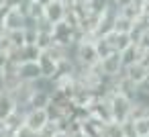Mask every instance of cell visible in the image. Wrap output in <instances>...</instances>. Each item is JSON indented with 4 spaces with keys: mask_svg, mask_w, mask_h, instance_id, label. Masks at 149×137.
Returning a JSON list of instances; mask_svg holds the SVG:
<instances>
[{
    "mask_svg": "<svg viewBox=\"0 0 149 137\" xmlns=\"http://www.w3.org/2000/svg\"><path fill=\"white\" fill-rule=\"evenodd\" d=\"M108 100H110L112 121H114V123H125V121L129 119V115H131V104H133V100H131L129 96H125V94H118V92L110 94Z\"/></svg>",
    "mask_w": 149,
    "mask_h": 137,
    "instance_id": "obj_1",
    "label": "cell"
},
{
    "mask_svg": "<svg viewBox=\"0 0 149 137\" xmlns=\"http://www.w3.org/2000/svg\"><path fill=\"white\" fill-rule=\"evenodd\" d=\"M68 10H70V4L65 2V0H53V2H49V4L43 8V19H45L49 25H55V23L65 21Z\"/></svg>",
    "mask_w": 149,
    "mask_h": 137,
    "instance_id": "obj_2",
    "label": "cell"
},
{
    "mask_svg": "<svg viewBox=\"0 0 149 137\" xmlns=\"http://www.w3.org/2000/svg\"><path fill=\"white\" fill-rule=\"evenodd\" d=\"M98 68H100L102 76H106V78H116V76H120V74H123V59H120V53H118V51L108 53L106 57H102V59L98 62Z\"/></svg>",
    "mask_w": 149,
    "mask_h": 137,
    "instance_id": "obj_3",
    "label": "cell"
},
{
    "mask_svg": "<svg viewBox=\"0 0 149 137\" xmlns=\"http://www.w3.org/2000/svg\"><path fill=\"white\" fill-rule=\"evenodd\" d=\"M88 113L96 119H100L102 123H110L112 121V113H110V100L106 96H94L92 102L86 106Z\"/></svg>",
    "mask_w": 149,
    "mask_h": 137,
    "instance_id": "obj_4",
    "label": "cell"
},
{
    "mask_svg": "<svg viewBox=\"0 0 149 137\" xmlns=\"http://www.w3.org/2000/svg\"><path fill=\"white\" fill-rule=\"evenodd\" d=\"M2 23H4V31H6V33H8V31H23V29L29 25L27 17H25L19 8H8V10L2 15Z\"/></svg>",
    "mask_w": 149,
    "mask_h": 137,
    "instance_id": "obj_5",
    "label": "cell"
},
{
    "mask_svg": "<svg viewBox=\"0 0 149 137\" xmlns=\"http://www.w3.org/2000/svg\"><path fill=\"white\" fill-rule=\"evenodd\" d=\"M47 113H45V108H29L27 110V115H25V125L29 127V129H33L35 133H39L45 125H47Z\"/></svg>",
    "mask_w": 149,
    "mask_h": 137,
    "instance_id": "obj_6",
    "label": "cell"
},
{
    "mask_svg": "<svg viewBox=\"0 0 149 137\" xmlns=\"http://www.w3.org/2000/svg\"><path fill=\"white\" fill-rule=\"evenodd\" d=\"M39 78H41V70H39L37 62H23V64H19V80L21 82L33 84Z\"/></svg>",
    "mask_w": 149,
    "mask_h": 137,
    "instance_id": "obj_7",
    "label": "cell"
},
{
    "mask_svg": "<svg viewBox=\"0 0 149 137\" xmlns=\"http://www.w3.org/2000/svg\"><path fill=\"white\" fill-rule=\"evenodd\" d=\"M33 84H27V82H19L13 90H8V94L13 96V100H15V104L17 106H27L29 104V98H31V94H33Z\"/></svg>",
    "mask_w": 149,
    "mask_h": 137,
    "instance_id": "obj_8",
    "label": "cell"
},
{
    "mask_svg": "<svg viewBox=\"0 0 149 137\" xmlns=\"http://www.w3.org/2000/svg\"><path fill=\"white\" fill-rule=\"evenodd\" d=\"M37 64H39V70H41V76L43 78H49V80H53L55 76H57V70H59V64L47 53V51H41V55H39V59H37Z\"/></svg>",
    "mask_w": 149,
    "mask_h": 137,
    "instance_id": "obj_9",
    "label": "cell"
},
{
    "mask_svg": "<svg viewBox=\"0 0 149 137\" xmlns=\"http://www.w3.org/2000/svg\"><path fill=\"white\" fill-rule=\"evenodd\" d=\"M102 37H106L110 49H112V51H118V53L125 51V49L133 43V39H131L129 33H116V31H110L108 35H102Z\"/></svg>",
    "mask_w": 149,
    "mask_h": 137,
    "instance_id": "obj_10",
    "label": "cell"
},
{
    "mask_svg": "<svg viewBox=\"0 0 149 137\" xmlns=\"http://www.w3.org/2000/svg\"><path fill=\"white\" fill-rule=\"evenodd\" d=\"M27 106H17L6 119H4V129H6V133H15L23 123H25V115H27Z\"/></svg>",
    "mask_w": 149,
    "mask_h": 137,
    "instance_id": "obj_11",
    "label": "cell"
},
{
    "mask_svg": "<svg viewBox=\"0 0 149 137\" xmlns=\"http://www.w3.org/2000/svg\"><path fill=\"white\" fill-rule=\"evenodd\" d=\"M147 74H149V70H147L143 64H139V62H137V64H133V66H127V68L123 70V76H125V78H129L133 84H139Z\"/></svg>",
    "mask_w": 149,
    "mask_h": 137,
    "instance_id": "obj_12",
    "label": "cell"
},
{
    "mask_svg": "<svg viewBox=\"0 0 149 137\" xmlns=\"http://www.w3.org/2000/svg\"><path fill=\"white\" fill-rule=\"evenodd\" d=\"M102 127H104V123H102L100 119L92 117V115H88V117L82 121V131H84L86 135H90V137H100V135H102Z\"/></svg>",
    "mask_w": 149,
    "mask_h": 137,
    "instance_id": "obj_13",
    "label": "cell"
},
{
    "mask_svg": "<svg viewBox=\"0 0 149 137\" xmlns=\"http://www.w3.org/2000/svg\"><path fill=\"white\" fill-rule=\"evenodd\" d=\"M49 102H51V92H45V90H33L27 108H47Z\"/></svg>",
    "mask_w": 149,
    "mask_h": 137,
    "instance_id": "obj_14",
    "label": "cell"
},
{
    "mask_svg": "<svg viewBox=\"0 0 149 137\" xmlns=\"http://www.w3.org/2000/svg\"><path fill=\"white\" fill-rule=\"evenodd\" d=\"M139 57H141V49L135 45V43H131L125 51H120V59H123V70L127 68V66H133V64H137L139 62Z\"/></svg>",
    "mask_w": 149,
    "mask_h": 137,
    "instance_id": "obj_15",
    "label": "cell"
},
{
    "mask_svg": "<svg viewBox=\"0 0 149 137\" xmlns=\"http://www.w3.org/2000/svg\"><path fill=\"white\" fill-rule=\"evenodd\" d=\"M17 108V104H15V100H13V96L8 94V92H0V121H4L13 110Z\"/></svg>",
    "mask_w": 149,
    "mask_h": 137,
    "instance_id": "obj_16",
    "label": "cell"
},
{
    "mask_svg": "<svg viewBox=\"0 0 149 137\" xmlns=\"http://www.w3.org/2000/svg\"><path fill=\"white\" fill-rule=\"evenodd\" d=\"M35 45H37L41 51H49V49L55 45L51 31H37V41H35Z\"/></svg>",
    "mask_w": 149,
    "mask_h": 137,
    "instance_id": "obj_17",
    "label": "cell"
},
{
    "mask_svg": "<svg viewBox=\"0 0 149 137\" xmlns=\"http://www.w3.org/2000/svg\"><path fill=\"white\" fill-rule=\"evenodd\" d=\"M133 27H135V21L118 13V17H116V21H114V29H112V31H116V33H129V35H131Z\"/></svg>",
    "mask_w": 149,
    "mask_h": 137,
    "instance_id": "obj_18",
    "label": "cell"
},
{
    "mask_svg": "<svg viewBox=\"0 0 149 137\" xmlns=\"http://www.w3.org/2000/svg\"><path fill=\"white\" fill-rule=\"evenodd\" d=\"M23 31H25V29H23ZM23 31H8V33H4V37H6L10 49H21V47L25 45V33H23Z\"/></svg>",
    "mask_w": 149,
    "mask_h": 137,
    "instance_id": "obj_19",
    "label": "cell"
},
{
    "mask_svg": "<svg viewBox=\"0 0 149 137\" xmlns=\"http://www.w3.org/2000/svg\"><path fill=\"white\" fill-rule=\"evenodd\" d=\"M100 137H123V129H120V123H104L102 127V135Z\"/></svg>",
    "mask_w": 149,
    "mask_h": 137,
    "instance_id": "obj_20",
    "label": "cell"
},
{
    "mask_svg": "<svg viewBox=\"0 0 149 137\" xmlns=\"http://www.w3.org/2000/svg\"><path fill=\"white\" fill-rule=\"evenodd\" d=\"M94 47H96V53H98V57H100V59H102V57H106L108 53H112V49H110V45H108L106 37H96V39H94Z\"/></svg>",
    "mask_w": 149,
    "mask_h": 137,
    "instance_id": "obj_21",
    "label": "cell"
},
{
    "mask_svg": "<svg viewBox=\"0 0 149 137\" xmlns=\"http://www.w3.org/2000/svg\"><path fill=\"white\" fill-rule=\"evenodd\" d=\"M135 129H137V135H149V117H141V119H135Z\"/></svg>",
    "mask_w": 149,
    "mask_h": 137,
    "instance_id": "obj_22",
    "label": "cell"
},
{
    "mask_svg": "<svg viewBox=\"0 0 149 137\" xmlns=\"http://www.w3.org/2000/svg\"><path fill=\"white\" fill-rule=\"evenodd\" d=\"M120 129H123V137H139L137 129H135V123L131 119H127L125 123H120Z\"/></svg>",
    "mask_w": 149,
    "mask_h": 137,
    "instance_id": "obj_23",
    "label": "cell"
},
{
    "mask_svg": "<svg viewBox=\"0 0 149 137\" xmlns=\"http://www.w3.org/2000/svg\"><path fill=\"white\" fill-rule=\"evenodd\" d=\"M15 135H17V137H39V133H35L33 129H29L25 123H23V125L15 131Z\"/></svg>",
    "mask_w": 149,
    "mask_h": 137,
    "instance_id": "obj_24",
    "label": "cell"
},
{
    "mask_svg": "<svg viewBox=\"0 0 149 137\" xmlns=\"http://www.w3.org/2000/svg\"><path fill=\"white\" fill-rule=\"evenodd\" d=\"M139 64H143L147 70H149V49H141V57H139Z\"/></svg>",
    "mask_w": 149,
    "mask_h": 137,
    "instance_id": "obj_25",
    "label": "cell"
},
{
    "mask_svg": "<svg viewBox=\"0 0 149 137\" xmlns=\"http://www.w3.org/2000/svg\"><path fill=\"white\" fill-rule=\"evenodd\" d=\"M6 62H8V53H2L0 51V78H2V72L6 68Z\"/></svg>",
    "mask_w": 149,
    "mask_h": 137,
    "instance_id": "obj_26",
    "label": "cell"
},
{
    "mask_svg": "<svg viewBox=\"0 0 149 137\" xmlns=\"http://www.w3.org/2000/svg\"><path fill=\"white\" fill-rule=\"evenodd\" d=\"M0 51H2V53H8V51H10V45H8V41H6L4 35L0 37Z\"/></svg>",
    "mask_w": 149,
    "mask_h": 137,
    "instance_id": "obj_27",
    "label": "cell"
},
{
    "mask_svg": "<svg viewBox=\"0 0 149 137\" xmlns=\"http://www.w3.org/2000/svg\"><path fill=\"white\" fill-rule=\"evenodd\" d=\"M8 10V0H0V15H4Z\"/></svg>",
    "mask_w": 149,
    "mask_h": 137,
    "instance_id": "obj_28",
    "label": "cell"
},
{
    "mask_svg": "<svg viewBox=\"0 0 149 137\" xmlns=\"http://www.w3.org/2000/svg\"><path fill=\"white\" fill-rule=\"evenodd\" d=\"M53 137H70V133H68V131H63V129H59V131H55V133H53Z\"/></svg>",
    "mask_w": 149,
    "mask_h": 137,
    "instance_id": "obj_29",
    "label": "cell"
},
{
    "mask_svg": "<svg viewBox=\"0 0 149 137\" xmlns=\"http://www.w3.org/2000/svg\"><path fill=\"white\" fill-rule=\"evenodd\" d=\"M35 2H37L39 6H43V8H45V6H47L49 2H53V0H35Z\"/></svg>",
    "mask_w": 149,
    "mask_h": 137,
    "instance_id": "obj_30",
    "label": "cell"
},
{
    "mask_svg": "<svg viewBox=\"0 0 149 137\" xmlns=\"http://www.w3.org/2000/svg\"><path fill=\"white\" fill-rule=\"evenodd\" d=\"M6 31H4V23H2V15H0V37H2Z\"/></svg>",
    "mask_w": 149,
    "mask_h": 137,
    "instance_id": "obj_31",
    "label": "cell"
},
{
    "mask_svg": "<svg viewBox=\"0 0 149 137\" xmlns=\"http://www.w3.org/2000/svg\"><path fill=\"white\" fill-rule=\"evenodd\" d=\"M6 129H4V121H0V137H4Z\"/></svg>",
    "mask_w": 149,
    "mask_h": 137,
    "instance_id": "obj_32",
    "label": "cell"
},
{
    "mask_svg": "<svg viewBox=\"0 0 149 137\" xmlns=\"http://www.w3.org/2000/svg\"><path fill=\"white\" fill-rule=\"evenodd\" d=\"M70 137H90V135H86L84 131H78V133H74V135H70Z\"/></svg>",
    "mask_w": 149,
    "mask_h": 137,
    "instance_id": "obj_33",
    "label": "cell"
},
{
    "mask_svg": "<svg viewBox=\"0 0 149 137\" xmlns=\"http://www.w3.org/2000/svg\"><path fill=\"white\" fill-rule=\"evenodd\" d=\"M4 137H17L15 133H4Z\"/></svg>",
    "mask_w": 149,
    "mask_h": 137,
    "instance_id": "obj_34",
    "label": "cell"
},
{
    "mask_svg": "<svg viewBox=\"0 0 149 137\" xmlns=\"http://www.w3.org/2000/svg\"><path fill=\"white\" fill-rule=\"evenodd\" d=\"M2 90H4V88H2V80H0V92H2Z\"/></svg>",
    "mask_w": 149,
    "mask_h": 137,
    "instance_id": "obj_35",
    "label": "cell"
},
{
    "mask_svg": "<svg viewBox=\"0 0 149 137\" xmlns=\"http://www.w3.org/2000/svg\"><path fill=\"white\" fill-rule=\"evenodd\" d=\"M139 137H149V135H139Z\"/></svg>",
    "mask_w": 149,
    "mask_h": 137,
    "instance_id": "obj_36",
    "label": "cell"
}]
</instances>
